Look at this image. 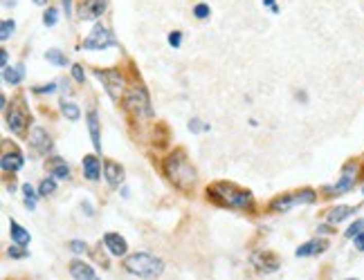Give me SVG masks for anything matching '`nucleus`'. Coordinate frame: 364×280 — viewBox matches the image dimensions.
I'll list each match as a JSON object with an SVG mask.
<instances>
[{
    "label": "nucleus",
    "instance_id": "nucleus-1",
    "mask_svg": "<svg viewBox=\"0 0 364 280\" xmlns=\"http://www.w3.org/2000/svg\"><path fill=\"white\" fill-rule=\"evenodd\" d=\"M164 173H166V177H169V182L180 191H191L196 186V179H198V173L189 164L187 155L182 151L171 153L169 157L164 159Z\"/></svg>",
    "mask_w": 364,
    "mask_h": 280
},
{
    "label": "nucleus",
    "instance_id": "nucleus-2",
    "mask_svg": "<svg viewBox=\"0 0 364 280\" xmlns=\"http://www.w3.org/2000/svg\"><path fill=\"white\" fill-rule=\"evenodd\" d=\"M207 197L220 207H230V209H252V193L245 189H238L234 184L227 182H216L207 189Z\"/></svg>",
    "mask_w": 364,
    "mask_h": 280
},
{
    "label": "nucleus",
    "instance_id": "nucleus-3",
    "mask_svg": "<svg viewBox=\"0 0 364 280\" xmlns=\"http://www.w3.org/2000/svg\"><path fill=\"white\" fill-rule=\"evenodd\" d=\"M124 108L135 121L153 119V105H151L149 92L142 88V85H133V88L124 95Z\"/></svg>",
    "mask_w": 364,
    "mask_h": 280
},
{
    "label": "nucleus",
    "instance_id": "nucleus-4",
    "mask_svg": "<svg viewBox=\"0 0 364 280\" xmlns=\"http://www.w3.org/2000/svg\"><path fill=\"white\" fill-rule=\"evenodd\" d=\"M124 269L137 278H158L164 271V263L151 253H133L126 258Z\"/></svg>",
    "mask_w": 364,
    "mask_h": 280
},
{
    "label": "nucleus",
    "instance_id": "nucleus-5",
    "mask_svg": "<svg viewBox=\"0 0 364 280\" xmlns=\"http://www.w3.org/2000/svg\"><path fill=\"white\" fill-rule=\"evenodd\" d=\"M95 77L101 79L103 88H106L108 97L113 99V101H124L126 83H124V77L119 74V70H95Z\"/></svg>",
    "mask_w": 364,
    "mask_h": 280
},
{
    "label": "nucleus",
    "instance_id": "nucleus-6",
    "mask_svg": "<svg viewBox=\"0 0 364 280\" xmlns=\"http://www.w3.org/2000/svg\"><path fill=\"white\" fill-rule=\"evenodd\" d=\"M315 202V191L310 189H304V191H297V193H288V195H281L270 204L274 211H290L294 207H301V204H310Z\"/></svg>",
    "mask_w": 364,
    "mask_h": 280
},
{
    "label": "nucleus",
    "instance_id": "nucleus-7",
    "mask_svg": "<svg viewBox=\"0 0 364 280\" xmlns=\"http://www.w3.org/2000/svg\"><path fill=\"white\" fill-rule=\"evenodd\" d=\"M113 43H115V39H113V34H110V29L103 27V25H95L92 32L83 39L81 49H103V47H110Z\"/></svg>",
    "mask_w": 364,
    "mask_h": 280
},
{
    "label": "nucleus",
    "instance_id": "nucleus-8",
    "mask_svg": "<svg viewBox=\"0 0 364 280\" xmlns=\"http://www.w3.org/2000/svg\"><path fill=\"white\" fill-rule=\"evenodd\" d=\"M355 179H357V164L351 161V164L344 166V173H342V177H339V182L328 186L326 191H328L331 195H342V193H349L351 189H353Z\"/></svg>",
    "mask_w": 364,
    "mask_h": 280
},
{
    "label": "nucleus",
    "instance_id": "nucleus-9",
    "mask_svg": "<svg viewBox=\"0 0 364 280\" xmlns=\"http://www.w3.org/2000/svg\"><path fill=\"white\" fill-rule=\"evenodd\" d=\"M7 126L14 135H23L27 128V112L23 108H18V105H11L7 110Z\"/></svg>",
    "mask_w": 364,
    "mask_h": 280
},
{
    "label": "nucleus",
    "instance_id": "nucleus-10",
    "mask_svg": "<svg viewBox=\"0 0 364 280\" xmlns=\"http://www.w3.org/2000/svg\"><path fill=\"white\" fill-rule=\"evenodd\" d=\"M106 11V0H83L79 7V18L81 21H97Z\"/></svg>",
    "mask_w": 364,
    "mask_h": 280
},
{
    "label": "nucleus",
    "instance_id": "nucleus-11",
    "mask_svg": "<svg viewBox=\"0 0 364 280\" xmlns=\"http://www.w3.org/2000/svg\"><path fill=\"white\" fill-rule=\"evenodd\" d=\"M29 144H32L36 151L43 153V155H47V153L52 151V139H50V135H47V130L41 128V126L32 128V133H29Z\"/></svg>",
    "mask_w": 364,
    "mask_h": 280
},
{
    "label": "nucleus",
    "instance_id": "nucleus-12",
    "mask_svg": "<svg viewBox=\"0 0 364 280\" xmlns=\"http://www.w3.org/2000/svg\"><path fill=\"white\" fill-rule=\"evenodd\" d=\"M103 245H106V249H108L110 253H113L115 258L126 256V251H128L126 240L122 238L119 233H106V235H103Z\"/></svg>",
    "mask_w": 364,
    "mask_h": 280
},
{
    "label": "nucleus",
    "instance_id": "nucleus-13",
    "mask_svg": "<svg viewBox=\"0 0 364 280\" xmlns=\"http://www.w3.org/2000/svg\"><path fill=\"white\" fill-rule=\"evenodd\" d=\"M88 130H90V141L95 146L97 153H101V133H99V117H97V110L88 112Z\"/></svg>",
    "mask_w": 364,
    "mask_h": 280
},
{
    "label": "nucleus",
    "instance_id": "nucleus-14",
    "mask_svg": "<svg viewBox=\"0 0 364 280\" xmlns=\"http://www.w3.org/2000/svg\"><path fill=\"white\" fill-rule=\"evenodd\" d=\"M103 177H106V182L110 186H119L122 179H124V171H122V166L117 164V161H106L103 164Z\"/></svg>",
    "mask_w": 364,
    "mask_h": 280
},
{
    "label": "nucleus",
    "instance_id": "nucleus-15",
    "mask_svg": "<svg viewBox=\"0 0 364 280\" xmlns=\"http://www.w3.org/2000/svg\"><path fill=\"white\" fill-rule=\"evenodd\" d=\"M326 240H310V242H306V245H301L297 251H294V256L297 258H308V256H317V253H322L326 251Z\"/></svg>",
    "mask_w": 364,
    "mask_h": 280
},
{
    "label": "nucleus",
    "instance_id": "nucleus-16",
    "mask_svg": "<svg viewBox=\"0 0 364 280\" xmlns=\"http://www.w3.org/2000/svg\"><path fill=\"white\" fill-rule=\"evenodd\" d=\"M70 273L75 276V280H99V276L92 271L90 265L79 263V260H75V263L70 265Z\"/></svg>",
    "mask_w": 364,
    "mask_h": 280
},
{
    "label": "nucleus",
    "instance_id": "nucleus-17",
    "mask_svg": "<svg viewBox=\"0 0 364 280\" xmlns=\"http://www.w3.org/2000/svg\"><path fill=\"white\" fill-rule=\"evenodd\" d=\"M23 161H25V159H23V155L18 151H14V153H5L0 164H3L5 173H16V171H21V168H23Z\"/></svg>",
    "mask_w": 364,
    "mask_h": 280
},
{
    "label": "nucleus",
    "instance_id": "nucleus-18",
    "mask_svg": "<svg viewBox=\"0 0 364 280\" xmlns=\"http://www.w3.org/2000/svg\"><path fill=\"white\" fill-rule=\"evenodd\" d=\"M83 175L90 179V182H97L101 175V164L99 159L95 157V155H88V157L83 159Z\"/></svg>",
    "mask_w": 364,
    "mask_h": 280
},
{
    "label": "nucleus",
    "instance_id": "nucleus-19",
    "mask_svg": "<svg viewBox=\"0 0 364 280\" xmlns=\"http://www.w3.org/2000/svg\"><path fill=\"white\" fill-rule=\"evenodd\" d=\"M9 233H11V240H14V245H18V247H27V245H29V233H27L16 220L9 222Z\"/></svg>",
    "mask_w": 364,
    "mask_h": 280
},
{
    "label": "nucleus",
    "instance_id": "nucleus-20",
    "mask_svg": "<svg viewBox=\"0 0 364 280\" xmlns=\"http://www.w3.org/2000/svg\"><path fill=\"white\" fill-rule=\"evenodd\" d=\"M50 166H52V175L54 177H59V179H67V177H70V166H67L61 157H52L50 159Z\"/></svg>",
    "mask_w": 364,
    "mask_h": 280
},
{
    "label": "nucleus",
    "instance_id": "nucleus-21",
    "mask_svg": "<svg viewBox=\"0 0 364 280\" xmlns=\"http://www.w3.org/2000/svg\"><path fill=\"white\" fill-rule=\"evenodd\" d=\"M355 213V209L353 207H335L328 213V222L333 224H337V222H342V220H346V217H351Z\"/></svg>",
    "mask_w": 364,
    "mask_h": 280
},
{
    "label": "nucleus",
    "instance_id": "nucleus-22",
    "mask_svg": "<svg viewBox=\"0 0 364 280\" xmlns=\"http://www.w3.org/2000/svg\"><path fill=\"white\" fill-rule=\"evenodd\" d=\"M23 67H5L3 70V81L5 83H9V85H18L21 83V79H23Z\"/></svg>",
    "mask_w": 364,
    "mask_h": 280
},
{
    "label": "nucleus",
    "instance_id": "nucleus-23",
    "mask_svg": "<svg viewBox=\"0 0 364 280\" xmlns=\"http://www.w3.org/2000/svg\"><path fill=\"white\" fill-rule=\"evenodd\" d=\"M61 110H63V115H65L70 121H77L79 117H81V110H79V105H77V103L63 101V103H61Z\"/></svg>",
    "mask_w": 364,
    "mask_h": 280
},
{
    "label": "nucleus",
    "instance_id": "nucleus-24",
    "mask_svg": "<svg viewBox=\"0 0 364 280\" xmlns=\"http://www.w3.org/2000/svg\"><path fill=\"white\" fill-rule=\"evenodd\" d=\"M45 59L50 61V63H54V65H59V67H63V65H67V59L63 54L59 52V49H50V52H45Z\"/></svg>",
    "mask_w": 364,
    "mask_h": 280
},
{
    "label": "nucleus",
    "instance_id": "nucleus-25",
    "mask_svg": "<svg viewBox=\"0 0 364 280\" xmlns=\"http://www.w3.org/2000/svg\"><path fill=\"white\" fill-rule=\"evenodd\" d=\"M57 191V182L50 177V179H43L41 182V186H39V195H43V197H47V195H52V193Z\"/></svg>",
    "mask_w": 364,
    "mask_h": 280
},
{
    "label": "nucleus",
    "instance_id": "nucleus-26",
    "mask_svg": "<svg viewBox=\"0 0 364 280\" xmlns=\"http://www.w3.org/2000/svg\"><path fill=\"white\" fill-rule=\"evenodd\" d=\"M362 231H364V220H357L346 229V238H355V235H360Z\"/></svg>",
    "mask_w": 364,
    "mask_h": 280
},
{
    "label": "nucleus",
    "instance_id": "nucleus-27",
    "mask_svg": "<svg viewBox=\"0 0 364 280\" xmlns=\"http://www.w3.org/2000/svg\"><path fill=\"white\" fill-rule=\"evenodd\" d=\"M14 29H16V23L14 21H3V32H0V39L7 41L9 36L14 34Z\"/></svg>",
    "mask_w": 364,
    "mask_h": 280
},
{
    "label": "nucleus",
    "instance_id": "nucleus-28",
    "mask_svg": "<svg viewBox=\"0 0 364 280\" xmlns=\"http://www.w3.org/2000/svg\"><path fill=\"white\" fill-rule=\"evenodd\" d=\"M57 21H59V9H47L45 14H43V23L45 25H57Z\"/></svg>",
    "mask_w": 364,
    "mask_h": 280
},
{
    "label": "nucleus",
    "instance_id": "nucleus-29",
    "mask_svg": "<svg viewBox=\"0 0 364 280\" xmlns=\"http://www.w3.org/2000/svg\"><path fill=\"white\" fill-rule=\"evenodd\" d=\"M194 16L196 18H207L209 16V7H207V5H196V7H194Z\"/></svg>",
    "mask_w": 364,
    "mask_h": 280
},
{
    "label": "nucleus",
    "instance_id": "nucleus-30",
    "mask_svg": "<svg viewBox=\"0 0 364 280\" xmlns=\"http://www.w3.org/2000/svg\"><path fill=\"white\" fill-rule=\"evenodd\" d=\"M72 77H75V81H79V83H83V79H85L83 67L81 65H72Z\"/></svg>",
    "mask_w": 364,
    "mask_h": 280
},
{
    "label": "nucleus",
    "instance_id": "nucleus-31",
    "mask_svg": "<svg viewBox=\"0 0 364 280\" xmlns=\"http://www.w3.org/2000/svg\"><path fill=\"white\" fill-rule=\"evenodd\" d=\"M70 249L75 253H85V249H88V247H85V242H81V240H72L70 242Z\"/></svg>",
    "mask_w": 364,
    "mask_h": 280
},
{
    "label": "nucleus",
    "instance_id": "nucleus-32",
    "mask_svg": "<svg viewBox=\"0 0 364 280\" xmlns=\"http://www.w3.org/2000/svg\"><path fill=\"white\" fill-rule=\"evenodd\" d=\"M180 41H182V34H180V32H171V34H169V43H171L174 47H180Z\"/></svg>",
    "mask_w": 364,
    "mask_h": 280
},
{
    "label": "nucleus",
    "instance_id": "nucleus-33",
    "mask_svg": "<svg viewBox=\"0 0 364 280\" xmlns=\"http://www.w3.org/2000/svg\"><path fill=\"white\" fill-rule=\"evenodd\" d=\"M355 249H357V251H364V231L360 233V235H355Z\"/></svg>",
    "mask_w": 364,
    "mask_h": 280
},
{
    "label": "nucleus",
    "instance_id": "nucleus-34",
    "mask_svg": "<svg viewBox=\"0 0 364 280\" xmlns=\"http://www.w3.org/2000/svg\"><path fill=\"white\" fill-rule=\"evenodd\" d=\"M9 256H11V258H23L25 253H23L21 249H18V245H16V247H11V249H9Z\"/></svg>",
    "mask_w": 364,
    "mask_h": 280
},
{
    "label": "nucleus",
    "instance_id": "nucleus-35",
    "mask_svg": "<svg viewBox=\"0 0 364 280\" xmlns=\"http://www.w3.org/2000/svg\"><path fill=\"white\" fill-rule=\"evenodd\" d=\"M200 128H202V126H200L198 119H191V121H189V130H194V133H200Z\"/></svg>",
    "mask_w": 364,
    "mask_h": 280
},
{
    "label": "nucleus",
    "instance_id": "nucleus-36",
    "mask_svg": "<svg viewBox=\"0 0 364 280\" xmlns=\"http://www.w3.org/2000/svg\"><path fill=\"white\" fill-rule=\"evenodd\" d=\"M0 63H3V70H5V67H9V56H7V52H5V49L0 52Z\"/></svg>",
    "mask_w": 364,
    "mask_h": 280
},
{
    "label": "nucleus",
    "instance_id": "nucleus-37",
    "mask_svg": "<svg viewBox=\"0 0 364 280\" xmlns=\"http://www.w3.org/2000/svg\"><path fill=\"white\" fill-rule=\"evenodd\" d=\"M57 90V83H50V85H43V88H36V92H54Z\"/></svg>",
    "mask_w": 364,
    "mask_h": 280
},
{
    "label": "nucleus",
    "instance_id": "nucleus-38",
    "mask_svg": "<svg viewBox=\"0 0 364 280\" xmlns=\"http://www.w3.org/2000/svg\"><path fill=\"white\" fill-rule=\"evenodd\" d=\"M63 3V9H65V16L72 14V0H61Z\"/></svg>",
    "mask_w": 364,
    "mask_h": 280
},
{
    "label": "nucleus",
    "instance_id": "nucleus-39",
    "mask_svg": "<svg viewBox=\"0 0 364 280\" xmlns=\"http://www.w3.org/2000/svg\"><path fill=\"white\" fill-rule=\"evenodd\" d=\"M3 5H5V7H9V5H11V7H14V5H16V0H5Z\"/></svg>",
    "mask_w": 364,
    "mask_h": 280
},
{
    "label": "nucleus",
    "instance_id": "nucleus-40",
    "mask_svg": "<svg viewBox=\"0 0 364 280\" xmlns=\"http://www.w3.org/2000/svg\"><path fill=\"white\" fill-rule=\"evenodd\" d=\"M34 3H36V5H45L47 0H34Z\"/></svg>",
    "mask_w": 364,
    "mask_h": 280
},
{
    "label": "nucleus",
    "instance_id": "nucleus-41",
    "mask_svg": "<svg viewBox=\"0 0 364 280\" xmlns=\"http://www.w3.org/2000/svg\"><path fill=\"white\" fill-rule=\"evenodd\" d=\"M346 280H357V278H346Z\"/></svg>",
    "mask_w": 364,
    "mask_h": 280
},
{
    "label": "nucleus",
    "instance_id": "nucleus-42",
    "mask_svg": "<svg viewBox=\"0 0 364 280\" xmlns=\"http://www.w3.org/2000/svg\"><path fill=\"white\" fill-rule=\"evenodd\" d=\"M362 193H364V186H362Z\"/></svg>",
    "mask_w": 364,
    "mask_h": 280
}]
</instances>
